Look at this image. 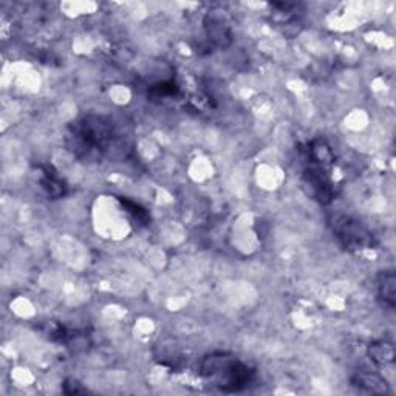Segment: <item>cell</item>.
<instances>
[{
	"instance_id": "6da1fadb",
	"label": "cell",
	"mask_w": 396,
	"mask_h": 396,
	"mask_svg": "<svg viewBox=\"0 0 396 396\" xmlns=\"http://www.w3.org/2000/svg\"><path fill=\"white\" fill-rule=\"evenodd\" d=\"M118 137L112 118L90 113L68 124L65 146L79 161L100 163L118 151Z\"/></svg>"
},
{
	"instance_id": "52a82bcc",
	"label": "cell",
	"mask_w": 396,
	"mask_h": 396,
	"mask_svg": "<svg viewBox=\"0 0 396 396\" xmlns=\"http://www.w3.org/2000/svg\"><path fill=\"white\" fill-rule=\"evenodd\" d=\"M368 358L372 359V363L376 365H390L395 363V346L393 342L387 339H378L373 341L367 348Z\"/></svg>"
},
{
	"instance_id": "277c9868",
	"label": "cell",
	"mask_w": 396,
	"mask_h": 396,
	"mask_svg": "<svg viewBox=\"0 0 396 396\" xmlns=\"http://www.w3.org/2000/svg\"><path fill=\"white\" fill-rule=\"evenodd\" d=\"M302 184L308 196L319 201L321 205H328L334 198L333 184L322 167H306L302 173Z\"/></svg>"
},
{
	"instance_id": "ba28073f",
	"label": "cell",
	"mask_w": 396,
	"mask_h": 396,
	"mask_svg": "<svg viewBox=\"0 0 396 396\" xmlns=\"http://www.w3.org/2000/svg\"><path fill=\"white\" fill-rule=\"evenodd\" d=\"M308 156H310L311 163H314L318 167H322V169L334 163V154L331 147L327 141L322 138L314 139L308 144Z\"/></svg>"
},
{
	"instance_id": "30bf717a",
	"label": "cell",
	"mask_w": 396,
	"mask_h": 396,
	"mask_svg": "<svg viewBox=\"0 0 396 396\" xmlns=\"http://www.w3.org/2000/svg\"><path fill=\"white\" fill-rule=\"evenodd\" d=\"M205 28H206L209 39L214 43H217L218 47H228L231 43L232 38H231L230 26L223 23L220 19H215V17L209 16L205 21Z\"/></svg>"
},
{
	"instance_id": "3957f363",
	"label": "cell",
	"mask_w": 396,
	"mask_h": 396,
	"mask_svg": "<svg viewBox=\"0 0 396 396\" xmlns=\"http://www.w3.org/2000/svg\"><path fill=\"white\" fill-rule=\"evenodd\" d=\"M330 228L334 237L347 251L358 252L372 250L376 246V239L368 228L358 218L338 214L330 218Z\"/></svg>"
},
{
	"instance_id": "7c38bea8",
	"label": "cell",
	"mask_w": 396,
	"mask_h": 396,
	"mask_svg": "<svg viewBox=\"0 0 396 396\" xmlns=\"http://www.w3.org/2000/svg\"><path fill=\"white\" fill-rule=\"evenodd\" d=\"M178 85L175 84L173 81H164L156 85H152L149 89V96L152 100H163V98H171V96H175L178 93Z\"/></svg>"
},
{
	"instance_id": "8992f818",
	"label": "cell",
	"mask_w": 396,
	"mask_h": 396,
	"mask_svg": "<svg viewBox=\"0 0 396 396\" xmlns=\"http://www.w3.org/2000/svg\"><path fill=\"white\" fill-rule=\"evenodd\" d=\"M351 384L356 387L358 390L372 393V395H385L390 392V385L381 375L368 373V372H359L351 378Z\"/></svg>"
},
{
	"instance_id": "7a4b0ae2",
	"label": "cell",
	"mask_w": 396,
	"mask_h": 396,
	"mask_svg": "<svg viewBox=\"0 0 396 396\" xmlns=\"http://www.w3.org/2000/svg\"><path fill=\"white\" fill-rule=\"evenodd\" d=\"M200 376L213 382L218 390L235 393L245 390L252 382L256 370L231 353L217 351L201 360Z\"/></svg>"
},
{
	"instance_id": "5b68a950",
	"label": "cell",
	"mask_w": 396,
	"mask_h": 396,
	"mask_svg": "<svg viewBox=\"0 0 396 396\" xmlns=\"http://www.w3.org/2000/svg\"><path fill=\"white\" fill-rule=\"evenodd\" d=\"M39 186L50 200H59L68 193V184L51 164L39 166Z\"/></svg>"
},
{
	"instance_id": "8fae6325",
	"label": "cell",
	"mask_w": 396,
	"mask_h": 396,
	"mask_svg": "<svg viewBox=\"0 0 396 396\" xmlns=\"http://www.w3.org/2000/svg\"><path fill=\"white\" fill-rule=\"evenodd\" d=\"M118 200H119V203L122 205V208H124L127 213L132 217H134V220H137L138 223L147 225L149 222H151V217H149V213L143 206H139L138 203H135V201H130L129 198H124V197H119Z\"/></svg>"
},
{
	"instance_id": "9c48e42d",
	"label": "cell",
	"mask_w": 396,
	"mask_h": 396,
	"mask_svg": "<svg viewBox=\"0 0 396 396\" xmlns=\"http://www.w3.org/2000/svg\"><path fill=\"white\" fill-rule=\"evenodd\" d=\"M378 296L384 305L393 308L396 305V276L393 271H382L378 276Z\"/></svg>"
}]
</instances>
